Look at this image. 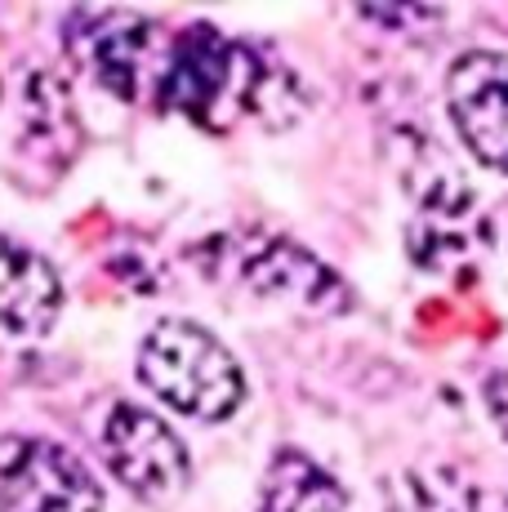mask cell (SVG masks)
<instances>
[{
    "label": "cell",
    "instance_id": "cell-2",
    "mask_svg": "<svg viewBox=\"0 0 508 512\" xmlns=\"http://www.w3.org/2000/svg\"><path fill=\"white\" fill-rule=\"evenodd\" d=\"M139 379L161 406L201 423H223L246 401L237 357L197 321H156L139 343Z\"/></svg>",
    "mask_w": 508,
    "mask_h": 512
},
{
    "label": "cell",
    "instance_id": "cell-9",
    "mask_svg": "<svg viewBox=\"0 0 508 512\" xmlns=\"http://www.w3.org/2000/svg\"><path fill=\"white\" fill-rule=\"evenodd\" d=\"M254 512H344V486L304 450H277Z\"/></svg>",
    "mask_w": 508,
    "mask_h": 512
},
{
    "label": "cell",
    "instance_id": "cell-6",
    "mask_svg": "<svg viewBox=\"0 0 508 512\" xmlns=\"http://www.w3.org/2000/svg\"><path fill=\"white\" fill-rule=\"evenodd\" d=\"M446 107L455 134L486 170L508 174V54L468 49L446 76Z\"/></svg>",
    "mask_w": 508,
    "mask_h": 512
},
{
    "label": "cell",
    "instance_id": "cell-7",
    "mask_svg": "<svg viewBox=\"0 0 508 512\" xmlns=\"http://www.w3.org/2000/svg\"><path fill=\"white\" fill-rule=\"evenodd\" d=\"M237 272L254 294H268V299H290L321 312H344L353 303L348 285L317 254H308L295 241H281V236H263V241L237 250Z\"/></svg>",
    "mask_w": 508,
    "mask_h": 512
},
{
    "label": "cell",
    "instance_id": "cell-8",
    "mask_svg": "<svg viewBox=\"0 0 508 512\" xmlns=\"http://www.w3.org/2000/svg\"><path fill=\"white\" fill-rule=\"evenodd\" d=\"M63 308V281L45 254L0 232V330L36 339L54 330Z\"/></svg>",
    "mask_w": 508,
    "mask_h": 512
},
{
    "label": "cell",
    "instance_id": "cell-5",
    "mask_svg": "<svg viewBox=\"0 0 508 512\" xmlns=\"http://www.w3.org/2000/svg\"><path fill=\"white\" fill-rule=\"evenodd\" d=\"M72 49L107 94L125 98V103H139V94L148 81H152V94H156L165 54H161V32H156L152 18L125 14V9L76 14Z\"/></svg>",
    "mask_w": 508,
    "mask_h": 512
},
{
    "label": "cell",
    "instance_id": "cell-10",
    "mask_svg": "<svg viewBox=\"0 0 508 512\" xmlns=\"http://www.w3.org/2000/svg\"><path fill=\"white\" fill-rule=\"evenodd\" d=\"M406 512H482V490L468 486L459 468H415L402 472Z\"/></svg>",
    "mask_w": 508,
    "mask_h": 512
},
{
    "label": "cell",
    "instance_id": "cell-3",
    "mask_svg": "<svg viewBox=\"0 0 508 512\" xmlns=\"http://www.w3.org/2000/svg\"><path fill=\"white\" fill-rule=\"evenodd\" d=\"M103 459L107 472L143 504H165L183 495L192 477V459L183 437L161 415L121 401L103 423Z\"/></svg>",
    "mask_w": 508,
    "mask_h": 512
},
{
    "label": "cell",
    "instance_id": "cell-1",
    "mask_svg": "<svg viewBox=\"0 0 508 512\" xmlns=\"http://www.w3.org/2000/svg\"><path fill=\"white\" fill-rule=\"evenodd\" d=\"M152 98L165 112L223 130L237 116L263 112L268 72H263L254 49L228 41L214 27H188L165 49V67Z\"/></svg>",
    "mask_w": 508,
    "mask_h": 512
},
{
    "label": "cell",
    "instance_id": "cell-4",
    "mask_svg": "<svg viewBox=\"0 0 508 512\" xmlns=\"http://www.w3.org/2000/svg\"><path fill=\"white\" fill-rule=\"evenodd\" d=\"M0 512H103V486L58 441L0 437Z\"/></svg>",
    "mask_w": 508,
    "mask_h": 512
}]
</instances>
